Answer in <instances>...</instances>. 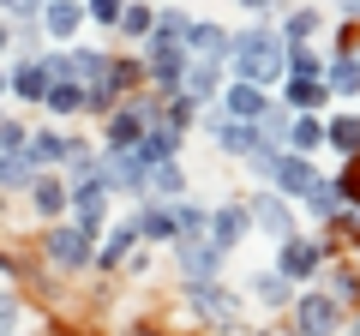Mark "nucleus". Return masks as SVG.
<instances>
[{
	"instance_id": "obj_46",
	"label": "nucleus",
	"mask_w": 360,
	"mask_h": 336,
	"mask_svg": "<svg viewBox=\"0 0 360 336\" xmlns=\"http://www.w3.org/2000/svg\"><path fill=\"white\" fill-rule=\"evenodd\" d=\"M13 54H18V49H13V25H6V18H0V66L13 60Z\"/></svg>"
},
{
	"instance_id": "obj_3",
	"label": "nucleus",
	"mask_w": 360,
	"mask_h": 336,
	"mask_svg": "<svg viewBox=\"0 0 360 336\" xmlns=\"http://www.w3.org/2000/svg\"><path fill=\"white\" fill-rule=\"evenodd\" d=\"M42 264L60 271V276H84V271H96V240L72 217H60V222L42 228Z\"/></svg>"
},
{
	"instance_id": "obj_28",
	"label": "nucleus",
	"mask_w": 360,
	"mask_h": 336,
	"mask_svg": "<svg viewBox=\"0 0 360 336\" xmlns=\"http://www.w3.org/2000/svg\"><path fill=\"white\" fill-rule=\"evenodd\" d=\"M150 30H156V0H127V13H120L115 37L132 42V49H144V37H150Z\"/></svg>"
},
{
	"instance_id": "obj_18",
	"label": "nucleus",
	"mask_w": 360,
	"mask_h": 336,
	"mask_svg": "<svg viewBox=\"0 0 360 336\" xmlns=\"http://www.w3.org/2000/svg\"><path fill=\"white\" fill-rule=\"evenodd\" d=\"M276 103H283L288 115H324L336 96H330V84H324V78H283Z\"/></svg>"
},
{
	"instance_id": "obj_25",
	"label": "nucleus",
	"mask_w": 360,
	"mask_h": 336,
	"mask_svg": "<svg viewBox=\"0 0 360 336\" xmlns=\"http://www.w3.org/2000/svg\"><path fill=\"white\" fill-rule=\"evenodd\" d=\"M210 138H217V150L229 156V162H246V156L264 144V132H258V120H222Z\"/></svg>"
},
{
	"instance_id": "obj_13",
	"label": "nucleus",
	"mask_w": 360,
	"mask_h": 336,
	"mask_svg": "<svg viewBox=\"0 0 360 336\" xmlns=\"http://www.w3.org/2000/svg\"><path fill=\"white\" fill-rule=\"evenodd\" d=\"M180 150H186V132H180V127H168V120H156V127L144 132L139 144H132L139 168H162V162H180Z\"/></svg>"
},
{
	"instance_id": "obj_9",
	"label": "nucleus",
	"mask_w": 360,
	"mask_h": 336,
	"mask_svg": "<svg viewBox=\"0 0 360 336\" xmlns=\"http://www.w3.org/2000/svg\"><path fill=\"white\" fill-rule=\"evenodd\" d=\"M324 181V168L319 162H312V156H295V150H283V162H276V174H270V186H276V193H283L288 198V205H307V198H312V186H319Z\"/></svg>"
},
{
	"instance_id": "obj_31",
	"label": "nucleus",
	"mask_w": 360,
	"mask_h": 336,
	"mask_svg": "<svg viewBox=\"0 0 360 336\" xmlns=\"http://www.w3.org/2000/svg\"><path fill=\"white\" fill-rule=\"evenodd\" d=\"M30 181H37V162H30L25 150H6V156H0V193H6V198L30 193Z\"/></svg>"
},
{
	"instance_id": "obj_48",
	"label": "nucleus",
	"mask_w": 360,
	"mask_h": 336,
	"mask_svg": "<svg viewBox=\"0 0 360 336\" xmlns=\"http://www.w3.org/2000/svg\"><path fill=\"white\" fill-rule=\"evenodd\" d=\"M342 336H360V312H348V330Z\"/></svg>"
},
{
	"instance_id": "obj_1",
	"label": "nucleus",
	"mask_w": 360,
	"mask_h": 336,
	"mask_svg": "<svg viewBox=\"0 0 360 336\" xmlns=\"http://www.w3.org/2000/svg\"><path fill=\"white\" fill-rule=\"evenodd\" d=\"M229 78H246V84H283L288 78V42L283 30L270 25V18H246L229 42Z\"/></svg>"
},
{
	"instance_id": "obj_50",
	"label": "nucleus",
	"mask_w": 360,
	"mask_h": 336,
	"mask_svg": "<svg viewBox=\"0 0 360 336\" xmlns=\"http://www.w3.org/2000/svg\"><path fill=\"white\" fill-rule=\"evenodd\" d=\"M246 336H276V330H246Z\"/></svg>"
},
{
	"instance_id": "obj_51",
	"label": "nucleus",
	"mask_w": 360,
	"mask_h": 336,
	"mask_svg": "<svg viewBox=\"0 0 360 336\" xmlns=\"http://www.w3.org/2000/svg\"><path fill=\"white\" fill-rule=\"evenodd\" d=\"M0 217H6V193H0Z\"/></svg>"
},
{
	"instance_id": "obj_36",
	"label": "nucleus",
	"mask_w": 360,
	"mask_h": 336,
	"mask_svg": "<svg viewBox=\"0 0 360 336\" xmlns=\"http://www.w3.org/2000/svg\"><path fill=\"white\" fill-rule=\"evenodd\" d=\"M60 174H66V186L90 181V174H96V144H90V138H72V144H66V162H60Z\"/></svg>"
},
{
	"instance_id": "obj_47",
	"label": "nucleus",
	"mask_w": 360,
	"mask_h": 336,
	"mask_svg": "<svg viewBox=\"0 0 360 336\" xmlns=\"http://www.w3.org/2000/svg\"><path fill=\"white\" fill-rule=\"evenodd\" d=\"M120 336H162L156 324H132V330H120Z\"/></svg>"
},
{
	"instance_id": "obj_16",
	"label": "nucleus",
	"mask_w": 360,
	"mask_h": 336,
	"mask_svg": "<svg viewBox=\"0 0 360 336\" xmlns=\"http://www.w3.org/2000/svg\"><path fill=\"white\" fill-rule=\"evenodd\" d=\"M229 42H234L229 25H217V18H193V30H186V60H217V66H229Z\"/></svg>"
},
{
	"instance_id": "obj_14",
	"label": "nucleus",
	"mask_w": 360,
	"mask_h": 336,
	"mask_svg": "<svg viewBox=\"0 0 360 336\" xmlns=\"http://www.w3.org/2000/svg\"><path fill=\"white\" fill-rule=\"evenodd\" d=\"M37 25H42V37H49L54 49H66L90 18H84V0H42V18H37Z\"/></svg>"
},
{
	"instance_id": "obj_8",
	"label": "nucleus",
	"mask_w": 360,
	"mask_h": 336,
	"mask_svg": "<svg viewBox=\"0 0 360 336\" xmlns=\"http://www.w3.org/2000/svg\"><path fill=\"white\" fill-rule=\"evenodd\" d=\"M108 198H115V193H108V186L90 174V181L72 186V205H66V217H72L78 228L90 234V240H103V234H108Z\"/></svg>"
},
{
	"instance_id": "obj_41",
	"label": "nucleus",
	"mask_w": 360,
	"mask_h": 336,
	"mask_svg": "<svg viewBox=\"0 0 360 336\" xmlns=\"http://www.w3.org/2000/svg\"><path fill=\"white\" fill-rule=\"evenodd\" d=\"M0 18H6V25H37L42 0H0Z\"/></svg>"
},
{
	"instance_id": "obj_52",
	"label": "nucleus",
	"mask_w": 360,
	"mask_h": 336,
	"mask_svg": "<svg viewBox=\"0 0 360 336\" xmlns=\"http://www.w3.org/2000/svg\"><path fill=\"white\" fill-rule=\"evenodd\" d=\"M156 6H174V0H156Z\"/></svg>"
},
{
	"instance_id": "obj_24",
	"label": "nucleus",
	"mask_w": 360,
	"mask_h": 336,
	"mask_svg": "<svg viewBox=\"0 0 360 336\" xmlns=\"http://www.w3.org/2000/svg\"><path fill=\"white\" fill-rule=\"evenodd\" d=\"M324 150H336L342 162H360V115H354V108L324 115Z\"/></svg>"
},
{
	"instance_id": "obj_30",
	"label": "nucleus",
	"mask_w": 360,
	"mask_h": 336,
	"mask_svg": "<svg viewBox=\"0 0 360 336\" xmlns=\"http://www.w3.org/2000/svg\"><path fill=\"white\" fill-rule=\"evenodd\" d=\"M319 288H324V295H336L348 312L360 306V271H354V264H336L330 259V264H324V276H319Z\"/></svg>"
},
{
	"instance_id": "obj_17",
	"label": "nucleus",
	"mask_w": 360,
	"mask_h": 336,
	"mask_svg": "<svg viewBox=\"0 0 360 336\" xmlns=\"http://www.w3.org/2000/svg\"><path fill=\"white\" fill-rule=\"evenodd\" d=\"M217 103H222V115H229V120H264V108L276 103V96H270L264 84H246V78H229Z\"/></svg>"
},
{
	"instance_id": "obj_6",
	"label": "nucleus",
	"mask_w": 360,
	"mask_h": 336,
	"mask_svg": "<svg viewBox=\"0 0 360 336\" xmlns=\"http://www.w3.org/2000/svg\"><path fill=\"white\" fill-rule=\"evenodd\" d=\"M246 210H252V228L270 234V240H288V234H300V210L288 205L276 186H252V193H240Z\"/></svg>"
},
{
	"instance_id": "obj_49",
	"label": "nucleus",
	"mask_w": 360,
	"mask_h": 336,
	"mask_svg": "<svg viewBox=\"0 0 360 336\" xmlns=\"http://www.w3.org/2000/svg\"><path fill=\"white\" fill-rule=\"evenodd\" d=\"M0 96H6V66H0Z\"/></svg>"
},
{
	"instance_id": "obj_21",
	"label": "nucleus",
	"mask_w": 360,
	"mask_h": 336,
	"mask_svg": "<svg viewBox=\"0 0 360 336\" xmlns=\"http://www.w3.org/2000/svg\"><path fill=\"white\" fill-rule=\"evenodd\" d=\"M42 115L60 127V120H78V115H90V91L78 84V78H54L49 84V96H42Z\"/></svg>"
},
{
	"instance_id": "obj_26",
	"label": "nucleus",
	"mask_w": 360,
	"mask_h": 336,
	"mask_svg": "<svg viewBox=\"0 0 360 336\" xmlns=\"http://www.w3.org/2000/svg\"><path fill=\"white\" fill-rule=\"evenodd\" d=\"M324 25H330V13H319V6H283V13H276L283 42H319Z\"/></svg>"
},
{
	"instance_id": "obj_43",
	"label": "nucleus",
	"mask_w": 360,
	"mask_h": 336,
	"mask_svg": "<svg viewBox=\"0 0 360 336\" xmlns=\"http://www.w3.org/2000/svg\"><path fill=\"white\" fill-rule=\"evenodd\" d=\"M18 318H25L18 295H6V288H0V336H18Z\"/></svg>"
},
{
	"instance_id": "obj_35",
	"label": "nucleus",
	"mask_w": 360,
	"mask_h": 336,
	"mask_svg": "<svg viewBox=\"0 0 360 336\" xmlns=\"http://www.w3.org/2000/svg\"><path fill=\"white\" fill-rule=\"evenodd\" d=\"M342 205H348V198H342V186H336V174H324V181L312 186V198H307V205H300V210H307L312 222H330V217H336V210H342Z\"/></svg>"
},
{
	"instance_id": "obj_10",
	"label": "nucleus",
	"mask_w": 360,
	"mask_h": 336,
	"mask_svg": "<svg viewBox=\"0 0 360 336\" xmlns=\"http://www.w3.org/2000/svg\"><path fill=\"white\" fill-rule=\"evenodd\" d=\"M6 96H18L25 108H42V96H49V66H42V54H13L6 60Z\"/></svg>"
},
{
	"instance_id": "obj_20",
	"label": "nucleus",
	"mask_w": 360,
	"mask_h": 336,
	"mask_svg": "<svg viewBox=\"0 0 360 336\" xmlns=\"http://www.w3.org/2000/svg\"><path fill=\"white\" fill-rule=\"evenodd\" d=\"M168 252H174L180 276H193V283H198V276H222V271H229V259H222L210 240H174Z\"/></svg>"
},
{
	"instance_id": "obj_2",
	"label": "nucleus",
	"mask_w": 360,
	"mask_h": 336,
	"mask_svg": "<svg viewBox=\"0 0 360 336\" xmlns=\"http://www.w3.org/2000/svg\"><path fill=\"white\" fill-rule=\"evenodd\" d=\"M180 306H186V318L198 324V330H217V336H240L246 324V295L240 288H229L222 276H180Z\"/></svg>"
},
{
	"instance_id": "obj_40",
	"label": "nucleus",
	"mask_w": 360,
	"mask_h": 336,
	"mask_svg": "<svg viewBox=\"0 0 360 336\" xmlns=\"http://www.w3.org/2000/svg\"><path fill=\"white\" fill-rule=\"evenodd\" d=\"M120 13H127V0H84V18H90V25H103V30H115Z\"/></svg>"
},
{
	"instance_id": "obj_37",
	"label": "nucleus",
	"mask_w": 360,
	"mask_h": 336,
	"mask_svg": "<svg viewBox=\"0 0 360 336\" xmlns=\"http://www.w3.org/2000/svg\"><path fill=\"white\" fill-rule=\"evenodd\" d=\"M144 198H186V168H180V162L150 168V181H144Z\"/></svg>"
},
{
	"instance_id": "obj_38",
	"label": "nucleus",
	"mask_w": 360,
	"mask_h": 336,
	"mask_svg": "<svg viewBox=\"0 0 360 336\" xmlns=\"http://www.w3.org/2000/svg\"><path fill=\"white\" fill-rule=\"evenodd\" d=\"M288 127H295V115H288L283 103H270V108H264V120H258L264 144H276V150H288Z\"/></svg>"
},
{
	"instance_id": "obj_5",
	"label": "nucleus",
	"mask_w": 360,
	"mask_h": 336,
	"mask_svg": "<svg viewBox=\"0 0 360 336\" xmlns=\"http://www.w3.org/2000/svg\"><path fill=\"white\" fill-rule=\"evenodd\" d=\"M288 324H295L300 336H342V330H348V306H342L336 295H324L319 283H312V288H295Z\"/></svg>"
},
{
	"instance_id": "obj_27",
	"label": "nucleus",
	"mask_w": 360,
	"mask_h": 336,
	"mask_svg": "<svg viewBox=\"0 0 360 336\" xmlns=\"http://www.w3.org/2000/svg\"><path fill=\"white\" fill-rule=\"evenodd\" d=\"M324 84H330L336 103H354V96H360V49H354V54H330V66H324Z\"/></svg>"
},
{
	"instance_id": "obj_42",
	"label": "nucleus",
	"mask_w": 360,
	"mask_h": 336,
	"mask_svg": "<svg viewBox=\"0 0 360 336\" xmlns=\"http://www.w3.org/2000/svg\"><path fill=\"white\" fill-rule=\"evenodd\" d=\"M25 138H30V127H25V120L0 115V156H6V150H25Z\"/></svg>"
},
{
	"instance_id": "obj_15",
	"label": "nucleus",
	"mask_w": 360,
	"mask_h": 336,
	"mask_svg": "<svg viewBox=\"0 0 360 336\" xmlns=\"http://www.w3.org/2000/svg\"><path fill=\"white\" fill-rule=\"evenodd\" d=\"M222 84H229V66H217V60H186V72H180V96L198 103V108L217 103Z\"/></svg>"
},
{
	"instance_id": "obj_34",
	"label": "nucleus",
	"mask_w": 360,
	"mask_h": 336,
	"mask_svg": "<svg viewBox=\"0 0 360 336\" xmlns=\"http://www.w3.org/2000/svg\"><path fill=\"white\" fill-rule=\"evenodd\" d=\"M324 66H330V54L319 42H288V78H324Z\"/></svg>"
},
{
	"instance_id": "obj_22",
	"label": "nucleus",
	"mask_w": 360,
	"mask_h": 336,
	"mask_svg": "<svg viewBox=\"0 0 360 336\" xmlns=\"http://www.w3.org/2000/svg\"><path fill=\"white\" fill-rule=\"evenodd\" d=\"M246 295H252V306H264V312H288L295 306V283H288L283 271H270V264L246 276Z\"/></svg>"
},
{
	"instance_id": "obj_32",
	"label": "nucleus",
	"mask_w": 360,
	"mask_h": 336,
	"mask_svg": "<svg viewBox=\"0 0 360 336\" xmlns=\"http://www.w3.org/2000/svg\"><path fill=\"white\" fill-rule=\"evenodd\" d=\"M288 150H295V156H319L324 150V115H295V127H288Z\"/></svg>"
},
{
	"instance_id": "obj_45",
	"label": "nucleus",
	"mask_w": 360,
	"mask_h": 336,
	"mask_svg": "<svg viewBox=\"0 0 360 336\" xmlns=\"http://www.w3.org/2000/svg\"><path fill=\"white\" fill-rule=\"evenodd\" d=\"M330 13L342 18V25H360V0H330Z\"/></svg>"
},
{
	"instance_id": "obj_12",
	"label": "nucleus",
	"mask_w": 360,
	"mask_h": 336,
	"mask_svg": "<svg viewBox=\"0 0 360 336\" xmlns=\"http://www.w3.org/2000/svg\"><path fill=\"white\" fill-rule=\"evenodd\" d=\"M139 246H144V240H139V222H132V217L108 222V234L96 240V271H103V276H115L120 264H127L132 252H139Z\"/></svg>"
},
{
	"instance_id": "obj_44",
	"label": "nucleus",
	"mask_w": 360,
	"mask_h": 336,
	"mask_svg": "<svg viewBox=\"0 0 360 336\" xmlns=\"http://www.w3.org/2000/svg\"><path fill=\"white\" fill-rule=\"evenodd\" d=\"M234 6H240L246 18H276L283 6H295V0H234Z\"/></svg>"
},
{
	"instance_id": "obj_11",
	"label": "nucleus",
	"mask_w": 360,
	"mask_h": 336,
	"mask_svg": "<svg viewBox=\"0 0 360 336\" xmlns=\"http://www.w3.org/2000/svg\"><path fill=\"white\" fill-rule=\"evenodd\" d=\"M30 210H37V222L42 228H49V222H60L66 217V205H72V186H66V174L60 168H49V174H37V181H30Z\"/></svg>"
},
{
	"instance_id": "obj_19",
	"label": "nucleus",
	"mask_w": 360,
	"mask_h": 336,
	"mask_svg": "<svg viewBox=\"0 0 360 336\" xmlns=\"http://www.w3.org/2000/svg\"><path fill=\"white\" fill-rule=\"evenodd\" d=\"M132 222H139V240L144 246H174V210H168V198H139V210H132Z\"/></svg>"
},
{
	"instance_id": "obj_4",
	"label": "nucleus",
	"mask_w": 360,
	"mask_h": 336,
	"mask_svg": "<svg viewBox=\"0 0 360 336\" xmlns=\"http://www.w3.org/2000/svg\"><path fill=\"white\" fill-rule=\"evenodd\" d=\"M336 259V246L324 240V234H288V240H276V259H270V271H283L295 288H312L324 276V264Z\"/></svg>"
},
{
	"instance_id": "obj_23",
	"label": "nucleus",
	"mask_w": 360,
	"mask_h": 336,
	"mask_svg": "<svg viewBox=\"0 0 360 336\" xmlns=\"http://www.w3.org/2000/svg\"><path fill=\"white\" fill-rule=\"evenodd\" d=\"M66 144H72V132H60V127L49 120V127H30L25 156L37 162V174H49V168H60V162H66Z\"/></svg>"
},
{
	"instance_id": "obj_39",
	"label": "nucleus",
	"mask_w": 360,
	"mask_h": 336,
	"mask_svg": "<svg viewBox=\"0 0 360 336\" xmlns=\"http://www.w3.org/2000/svg\"><path fill=\"white\" fill-rule=\"evenodd\" d=\"M276 162H283V150H276V144H258V150L246 156L240 168H246V174H252L258 186H270V174H276Z\"/></svg>"
},
{
	"instance_id": "obj_7",
	"label": "nucleus",
	"mask_w": 360,
	"mask_h": 336,
	"mask_svg": "<svg viewBox=\"0 0 360 336\" xmlns=\"http://www.w3.org/2000/svg\"><path fill=\"white\" fill-rule=\"evenodd\" d=\"M246 234H252V210H246V198H222V205H210V228H205V240L217 246L222 259H234V252H240Z\"/></svg>"
},
{
	"instance_id": "obj_29",
	"label": "nucleus",
	"mask_w": 360,
	"mask_h": 336,
	"mask_svg": "<svg viewBox=\"0 0 360 336\" xmlns=\"http://www.w3.org/2000/svg\"><path fill=\"white\" fill-rule=\"evenodd\" d=\"M168 210H174V234H180V240H205L210 205H198V198L186 193V198H168Z\"/></svg>"
},
{
	"instance_id": "obj_33",
	"label": "nucleus",
	"mask_w": 360,
	"mask_h": 336,
	"mask_svg": "<svg viewBox=\"0 0 360 336\" xmlns=\"http://www.w3.org/2000/svg\"><path fill=\"white\" fill-rule=\"evenodd\" d=\"M66 54H72V78H78V84H96V78L115 66L108 49H78V42H66Z\"/></svg>"
}]
</instances>
